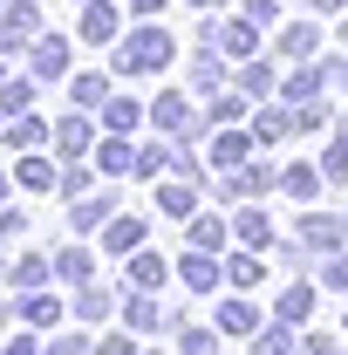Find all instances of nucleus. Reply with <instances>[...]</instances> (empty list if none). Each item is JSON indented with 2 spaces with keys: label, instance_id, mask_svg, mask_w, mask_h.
I'll return each instance as SVG.
<instances>
[{
  "label": "nucleus",
  "instance_id": "nucleus-23",
  "mask_svg": "<svg viewBox=\"0 0 348 355\" xmlns=\"http://www.w3.org/2000/svg\"><path fill=\"white\" fill-rule=\"evenodd\" d=\"M184 287H212V260H205V253L184 260Z\"/></svg>",
  "mask_w": 348,
  "mask_h": 355
},
{
  "label": "nucleus",
  "instance_id": "nucleus-27",
  "mask_svg": "<svg viewBox=\"0 0 348 355\" xmlns=\"http://www.w3.org/2000/svg\"><path fill=\"white\" fill-rule=\"evenodd\" d=\"M218 164H246V137H218Z\"/></svg>",
  "mask_w": 348,
  "mask_h": 355
},
{
  "label": "nucleus",
  "instance_id": "nucleus-32",
  "mask_svg": "<svg viewBox=\"0 0 348 355\" xmlns=\"http://www.w3.org/2000/svg\"><path fill=\"white\" fill-rule=\"evenodd\" d=\"M7 355H42V349H35V335H14V342H7Z\"/></svg>",
  "mask_w": 348,
  "mask_h": 355
},
{
  "label": "nucleus",
  "instance_id": "nucleus-29",
  "mask_svg": "<svg viewBox=\"0 0 348 355\" xmlns=\"http://www.w3.org/2000/svg\"><path fill=\"white\" fill-rule=\"evenodd\" d=\"M123 314H130V328H150V321H157V308H150L143 294H137V301H130V308H123Z\"/></svg>",
  "mask_w": 348,
  "mask_h": 355
},
{
  "label": "nucleus",
  "instance_id": "nucleus-14",
  "mask_svg": "<svg viewBox=\"0 0 348 355\" xmlns=\"http://www.w3.org/2000/svg\"><path fill=\"white\" fill-rule=\"evenodd\" d=\"M96 164H103V171L116 178V171H130V164H137V150H130V144H123V137H110V144L96 150Z\"/></svg>",
  "mask_w": 348,
  "mask_h": 355
},
{
  "label": "nucleus",
  "instance_id": "nucleus-33",
  "mask_svg": "<svg viewBox=\"0 0 348 355\" xmlns=\"http://www.w3.org/2000/svg\"><path fill=\"white\" fill-rule=\"evenodd\" d=\"M48 355H89V342H82V335H76V342H55V349H48Z\"/></svg>",
  "mask_w": 348,
  "mask_h": 355
},
{
  "label": "nucleus",
  "instance_id": "nucleus-10",
  "mask_svg": "<svg viewBox=\"0 0 348 355\" xmlns=\"http://www.w3.org/2000/svg\"><path fill=\"white\" fill-rule=\"evenodd\" d=\"M21 321H28V328H55V321H62V301H55V294H28V301H21Z\"/></svg>",
  "mask_w": 348,
  "mask_h": 355
},
{
  "label": "nucleus",
  "instance_id": "nucleus-13",
  "mask_svg": "<svg viewBox=\"0 0 348 355\" xmlns=\"http://www.w3.org/2000/svg\"><path fill=\"white\" fill-rule=\"evenodd\" d=\"M21 191H48V184H62V178H55V164H42V157H21Z\"/></svg>",
  "mask_w": 348,
  "mask_h": 355
},
{
  "label": "nucleus",
  "instance_id": "nucleus-22",
  "mask_svg": "<svg viewBox=\"0 0 348 355\" xmlns=\"http://www.w3.org/2000/svg\"><path fill=\"white\" fill-rule=\"evenodd\" d=\"M110 219V198H82V205H76V232H82V225H103Z\"/></svg>",
  "mask_w": 348,
  "mask_h": 355
},
{
  "label": "nucleus",
  "instance_id": "nucleus-25",
  "mask_svg": "<svg viewBox=\"0 0 348 355\" xmlns=\"http://www.w3.org/2000/svg\"><path fill=\"white\" fill-rule=\"evenodd\" d=\"M280 184H287L294 198H307V191H314V171H307V164H294V171H280Z\"/></svg>",
  "mask_w": 348,
  "mask_h": 355
},
{
  "label": "nucleus",
  "instance_id": "nucleus-8",
  "mask_svg": "<svg viewBox=\"0 0 348 355\" xmlns=\"http://www.w3.org/2000/svg\"><path fill=\"white\" fill-rule=\"evenodd\" d=\"M103 123H110V130H116V137H130L137 123H143V110H137L130 96H110V103H103Z\"/></svg>",
  "mask_w": 348,
  "mask_h": 355
},
{
  "label": "nucleus",
  "instance_id": "nucleus-4",
  "mask_svg": "<svg viewBox=\"0 0 348 355\" xmlns=\"http://www.w3.org/2000/svg\"><path fill=\"white\" fill-rule=\"evenodd\" d=\"M76 35H82V42H116V7H110V0H89L82 21H76Z\"/></svg>",
  "mask_w": 348,
  "mask_h": 355
},
{
  "label": "nucleus",
  "instance_id": "nucleus-6",
  "mask_svg": "<svg viewBox=\"0 0 348 355\" xmlns=\"http://www.w3.org/2000/svg\"><path fill=\"white\" fill-rule=\"evenodd\" d=\"M96 144V130H89L82 116H69V123H55V150L69 157V164H82V150Z\"/></svg>",
  "mask_w": 348,
  "mask_h": 355
},
{
  "label": "nucleus",
  "instance_id": "nucleus-24",
  "mask_svg": "<svg viewBox=\"0 0 348 355\" xmlns=\"http://www.w3.org/2000/svg\"><path fill=\"white\" fill-rule=\"evenodd\" d=\"M307 301H314L307 287H287V294H280V314H287V321H301V314H307Z\"/></svg>",
  "mask_w": 348,
  "mask_h": 355
},
{
  "label": "nucleus",
  "instance_id": "nucleus-1",
  "mask_svg": "<svg viewBox=\"0 0 348 355\" xmlns=\"http://www.w3.org/2000/svg\"><path fill=\"white\" fill-rule=\"evenodd\" d=\"M164 62H171V35L164 28H137V35L116 42V69L123 76H157Z\"/></svg>",
  "mask_w": 348,
  "mask_h": 355
},
{
  "label": "nucleus",
  "instance_id": "nucleus-2",
  "mask_svg": "<svg viewBox=\"0 0 348 355\" xmlns=\"http://www.w3.org/2000/svg\"><path fill=\"white\" fill-rule=\"evenodd\" d=\"M35 35H42V7H35V0H7V7H0V48L35 42Z\"/></svg>",
  "mask_w": 348,
  "mask_h": 355
},
{
  "label": "nucleus",
  "instance_id": "nucleus-7",
  "mask_svg": "<svg viewBox=\"0 0 348 355\" xmlns=\"http://www.w3.org/2000/svg\"><path fill=\"white\" fill-rule=\"evenodd\" d=\"M0 137H7L14 150H35V144H42V137H48V123H42V116H35V110H21V116H7V130H0Z\"/></svg>",
  "mask_w": 348,
  "mask_h": 355
},
{
  "label": "nucleus",
  "instance_id": "nucleus-9",
  "mask_svg": "<svg viewBox=\"0 0 348 355\" xmlns=\"http://www.w3.org/2000/svg\"><path fill=\"white\" fill-rule=\"evenodd\" d=\"M103 246H110V253H137V246H143V219H110Z\"/></svg>",
  "mask_w": 348,
  "mask_h": 355
},
{
  "label": "nucleus",
  "instance_id": "nucleus-5",
  "mask_svg": "<svg viewBox=\"0 0 348 355\" xmlns=\"http://www.w3.org/2000/svg\"><path fill=\"white\" fill-rule=\"evenodd\" d=\"M150 116H157L171 137H198V123H191V103H184V96H157V103H150Z\"/></svg>",
  "mask_w": 348,
  "mask_h": 355
},
{
  "label": "nucleus",
  "instance_id": "nucleus-35",
  "mask_svg": "<svg viewBox=\"0 0 348 355\" xmlns=\"http://www.w3.org/2000/svg\"><path fill=\"white\" fill-rule=\"evenodd\" d=\"M130 7H137V14H157V0H130Z\"/></svg>",
  "mask_w": 348,
  "mask_h": 355
},
{
  "label": "nucleus",
  "instance_id": "nucleus-26",
  "mask_svg": "<svg viewBox=\"0 0 348 355\" xmlns=\"http://www.w3.org/2000/svg\"><path fill=\"white\" fill-rule=\"evenodd\" d=\"M225 48L246 55V48H253V21H232V28H225Z\"/></svg>",
  "mask_w": 348,
  "mask_h": 355
},
{
  "label": "nucleus",
  "instance_id": "nucleus-16",
  "mask_svg": "<svg viewBox=\"0 0 348 355\" xmlns=\"http://www.w3.org/2000/svg\"><path fill=\"white\" fill-rule=\"evenodd\" d=\"M110 103V83L103 76H76V110H103Z\"/></svg>",
  "mask_w": 348,
  "mask_h": 355
},
{
  "label": "nucleus",
  "instance_id": "nucleus-3",
  "mask_svg": "<svg viewBox=\"0 0 348 355\" xmlns=\"http://www.w3.org/2000/svg\"><path fill=\"white\" fill-rule=\"evenodd\" d=\"M69 69V42L62 35H35V83H55Z\"/></svg>",
  "mask_w": 348,
  "mask_h": 355
},
{
  "label": "nucleus",
  "instance_id": "nucleus-36",
  "mask_svg": "<svg viewBox=\"0 0 348 355\" xmlns=\"http://www.w3.org/2000/svg\"><path fill=\"white\" fill-rule=\"evenodd\" d=\"M0 198H7V178H0Z\"/></svg>",
  "mask_w": 348,
  "mask_h": 355
},
{
  "label": "nucleus",
  "instance_id": "nucleus-20",
  "mask_svg": "<svg viewBox=\"0 0 348 355\" xmlns=\"http://www.w3.org/2000/svg\"><path fill=\"white\" fill-rule=\"evenodd\" d=\"M218 328L246 335V328H253V308H246V301H225V308H218Z\"/></svg>",
  "mask_w": 348,
  "mask_h": 355
},
{
  "label": "nucleus",
  "instance_id": "nucleus-28",
  "mask_svg": "<svg viewBox=\"0 0 348 355\" xmlns=\"http://www.w3.org/2000/svg\"><path fill=\"white\" fill-rule=\"evenodd\" d=\"M177 349H184V355H212V335H205V328H184V342H177Z\"/></svg>",
  "mask_w": 348,
  "mask_h": 355
},
{
  "label": "nucleus",
  "instance_id": "nucleus-19",
  "mask_svg": "<svg viewBox=\"0 0 348 355\" xmlns=\"http://www.w3.org/2000/svg\"><path fill=\"white\" fill-rule=\"evenodd\" d=\"M76 314H82V321H103V314H110V294H103V287H82V294H76Z\"/></svg>",
  "mask_w": 348,
  "mask_h": 355
},
{
  "label": "nucleus",
  "instance_id": "nucleus-18",
  "mask_svg": "<svg viewBox=\"0 0 348 355\" xmlns=\"http://www.w3.org/2000/svg\"><path fill=\"white\" fill-rule=\"evenodd\" d=\"M130 280H137V287H157V280H164V260H150V253L137 246V253H130Z\"/></svg>",
  "mask_w": 348,
  "mask_h": 355
},
{
  "label": "nucleus",
  "instance_id": "nucleus-15",
  "mask_svg": "<svg viewBox=\"0 0 348 355\" xmlns=\"http://www.w3.org/2000/svg\"><path fill=\"white\" fill-rule=\"evenodd\" d=\"M0 110H7V116L35 110V76H28V83H0Z\"/></svg>",
  "mask_w": 348,
  "mask_h": 355
},
{
  "label": "nucleus",
  "instance_id": "nucleus-30",
  "mask_svg": "<svg viewBox=\"0 0 348 355\" xmlns=\"http://www.w3.org/2000/svg\"><path fill=\"white\" fill-rule=\"evenodd\" d=\"M239 239H253V246L266 239V219H260V212H246V219H239Z\"/></svg>",
  "mask_w": 348,
  "mask_h": 355
},
{
  "label": "nucleus",
  "instance_id": "nucleus-21",
  "mask_svg": "<svg viewBox=\"0 0 348 355\" xmlns=\"http://www.w3.org/2000/svg\"><path fill=\"white\" fill-rule=\"evenodd\" d=\"M218 239H225V225H218V219H191V246H198V253H212Z\"/></svg>",
  "mask_w": 348,
  "mask_h": 355
},
{
  "label": "nucleus",
  "instance_id": "nucleus-31",
  "mask_svg": "<svg viewBox=\"0 0 348 355\" xmlns=\"http://www.w3.org/2000/svg\"><path fill=\"white\" fill-rule=\"evenodd\" d=\"M14 232H28V225H21V212H0V239H14Z\"/></svg>",
  "mask_w": 348,
  "mask_h": 355
},
{
  "label": "nucleus",
  "instance_id": "nucleus-34",
  "mask_svg": "<svg viewBox=\"0 0 348 355\" xmlns=\"http://www.w3.org/2000/svg\"><path fill=\"white\" fill-rule=\"evenodd\" d=\"M103 355H137V349H130V342H103Z\"/></svg>",
  "mask_w": 348,
  "mask_h": 355
},
{
  "label": "nucleus",
  "instance_id": "nucleus-11",
  "mask_svg": "<svg viewBox=\"0 0 348 355\" xmlns=\"http://www.w3.org/2000/svg\"><path fill=\"white\" fill-rule=\"evenodd\" d=\"M89 266H96V260H89L82 246H62V253H55V280H76V287H82Z\"/></svg>",
  "mask_w": 348,
  "mask_h": 355
},
{
  "label": "nucleus",
  "instance_id": "nucleus-17",
  "mask_svg": "<svg viewBox=\"0 0 348 355\" xmlns=\"http://www.w3.org/2000/svg\"><path fill=\"white\" fill-rule=\"evenodd\" d=\"M48 273H55V260H42V253H28V260L14 266V287H42Z\"/></svg>",
  "mask_w": 348,
  "mask_h": 355
},
{
  "label": "nucleus",
  "instance_id": "nucleus-12",
  "mask_svg": "<svg viewBox=\"0 0 348 355\" xmlns=\"http://www.w3.org/2000/svg\"><path fill=\"white\" fill-rule=\"evenodd\" d=\"M157 205H164L171 219H191V205H198V191H191V178H184V184H164V191H157Z\"/></svg>",
  "mask_w": 348,
  "mask_h": 355
},
{
  "label": "nucleus",
  "instance_id": "nucleus-37",
  "mask_svg": "<svg viewBox=\"0 0 348 355\" xmlns=\"http://www.w3.org/2000/svg\"><path fill=\"white\" fill-rule=\"evenodd\" d=\"M0 83H7V69H0Z\"/></svg>",
  "mask_w": 348,
  "mask_h": 355
}]
</instances>
